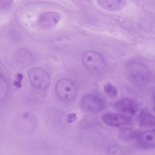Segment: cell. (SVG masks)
<instances>
[{"instance_id":"9c48e42d","label":"cell","mask_w":155,"mask_h":155,"mask_svg":"<svg viewBox=\"0 0 155 155\" xmlns=\"http://www.w3.org/2000/svg\"><path fill=\"white\" fill-rule=\"evenodd\" d=\"M60 18V15L55 12H48L42 14L38 20V24L41 27L48 28L56 25Z\"/></svg>"},{"instance_id":"8fae6325","label":"cell","mask_w":155,"mask_h":155,"mask_svg":"<svg viewBox=\"0 0 155 155\" xmlns=\"http://www.w3.org/2000/svg\"><path fill=\"white\" fill-rule=\"evenodd\" d=\"M139 123L143 127H151L155 126V117L147 108L142 109L138 117Z\"/></svg>"},{"instance_id":"4fadbf2b","label":"cell","mask_w":155,"mask_h":155,"mask_svg":"<svg viewBox=\"0 0 155 155\" xmlns=\"http://www.w3.org/2000/svg\"><path fill=\"white\" fill-rule=\"evenodd\" d=\"M104 90L105 93L110 97H115L117 94V91L116 87L110 83H108L104 85Z\"/></svg>"},{"instance_id":"7a4b0ae2","label":"cell","mask_w":155,"mask_h":155,"mask_svg":"<svg viewBox=\"0 0 155 155\" xmlns=\"http://www.w3.org/2000/svg\"><path fill=\"white\" fill-rule=\"evenodd\" d=\"M84 65L89 71L98 72L103 70L105 66L104 60L97 52L89 51L84 52L82 56Z\"/></svg>"},{"instance_id":"30bf717a","label":"cell","mask_w":155,"mask_h":155,"mask_svg":"<svg viewBox=\"0 0 155 155\" xmlns=\"http://www.w3.org/2000/svg\"><path fill=\"white\" fill-rule=\"evenodd\" d=\"M97 2L103 8L112 11L121 9L126 4L125 0H97Z\"/></svg>"},{"instance_id":"e0dca14e","label":"cell","mask_w":155,"mask_h":155,"mask_svg":"<svg viewBox=\"0 0 155 155\" xmlns=\"http://www.w3.org/2000/svg\"></svg>"},{"instance_id":"ba28073f","label":"cell","mask_w":155,"mask_h":155,"mask_svg":"<svg viewBox=\"0 0 155 155\" xmlns=\"http://www.w3.org/2000/svg\"><path fill=\"white\" fill-rule=\"evenodd\" d=\"M105 124L111 126H117L128 123L130 119L124 115L116 114H107L101 117Z\"/></svg>"},{"instance_id":"6da1fadb","label":"cell","mask_w":155,"mask_h":155,"mask_svg":"<svg viewBox=\"0 0 155 155\" xmlns=\"http://www.w3.org/2000/svg\"><path fill=\"white\" fill-rule=\"evenodd\" d=\"M126 74L128 80L132 83L140 85L148 82L150 73L143 65L137 62L131 63L127 66Z\"/></svg>"},{"instance_id":"3957f363","label":"cell","mask_w":155,"mask_h":155,"mask_svg":"<svg viewBox=\"0 0 155 155\" xmlns=\"http://www.w3.org/2000/svg\"><path fill=\"white\" fill-rule=\"evenodd\" d=\"M56 92L61 100L66 101H71L75 97L77 93L76 86L71 80L62 79L58 81L55 87Z\"/></svg>"},{"instance_id":"277c9868","label":"cell","mask_w":155,"mask_h":155,"mask_svg":"<svg viewBox=\"0 0 155 155\" xmlns=\"http://www.w3.org/2000/svg\"><path fill=\"white\" fill-rule=\"evenodd\" d=\"M28 77L32 85L38 89L45 90L50 85L51 80L49 74L40 68H34L30 69Z\"/></svg>"},{"instance_id":"8992f818","label":"cell","mask_w":155,"mask_h":155,"mask_svg":"<svg viewBox=\"0 0 155 155\" xmlns=\"http://www.w3.org/2000/svg\"><path fill=\"white\" fill-rule=\"evenodd\" d=\"M138 146L143 149L155 147V128L139 133L136 138Z\"/></svg>"},{"instance_id":"52a82bcc","label":"cell","mask_w":155,"mask_h":155,"mask_svg":"<svg viewBox=\"0 0 155 155\" xmlns=\"http://www.w3.org/2000/svg\"><path fill=\"white\" fill-rule=\"evenodd\" d=\"M115 108L121 112L134 115L137 112L138 106L132 100L124 98L118 101L115 104Z\"/></svg>"},{"instance_id":"2e32d148","label":"cell","mask_w":155,"mask_h":155,"mask_svg":"<svg viewBox=\"0 0 155 155\" xmlns=\"http://www.w3.org/2000/svg\"><path fill=\"white\" fill-rule=\"evenodd\" d=\"M153 99L155 102V87L153 88L152 92Z\"/></svg>"},{"instance_id":"7c38bea8","label":"cell","mask_w":155,"mask_h":155,"mask_svg":"<svg viewBox=\"0 0 155 155\" xmlns=\"http://www.w3.org/2000/svg\"><path fill=\"white\" fill-rule=\"evenodd\" d=\"M139 133L138 131L132 128H126L120 131V136L125 140H132L136 139Z\"/></svg>"},{"instance_id":"9a60e30c","label":"cell","mask_w":155,"mask_h":155,"mask_svg":"<svg viewBox=\"0 0 155 155\" xmlns=\"http://www.w3.org/2000/svg\"><path fill=\"white\" fill-rule=\"evenodd\" d=\"M12 0H0L1 8H5L9 6L12 3Z\"/></svg>"},{"instance_id":"5bb4252c","label":"cell","mask_w":155,"mask_h":155,"mask_svg":"<svg viewBox=\"0 0 155 155\" xmlns=\"http://www.w3.org/2000/svg\"><path fill=\"white\" fill-rule=\"evenodd\" d=\"M77 119V115L74 113L68 114L66 118L67 122L69 123H72L74 122Z\"/></svg>"},{"instance_id":"5b68a950","label":"cell","mask_w":155,"mask_h":155,"mask_svg":"<svg viewBox=\"0 0 155 155\" xmlns=\"http://www.w3.org/2000/svg\"><path fill=\"white\" fill-rule=\"evenodd\" d=\"M82 106L87 110L94 112L101 111L104 107L103 100L100 97L95 95H87L81 100Z\"/></svg>"}]
</instances>
